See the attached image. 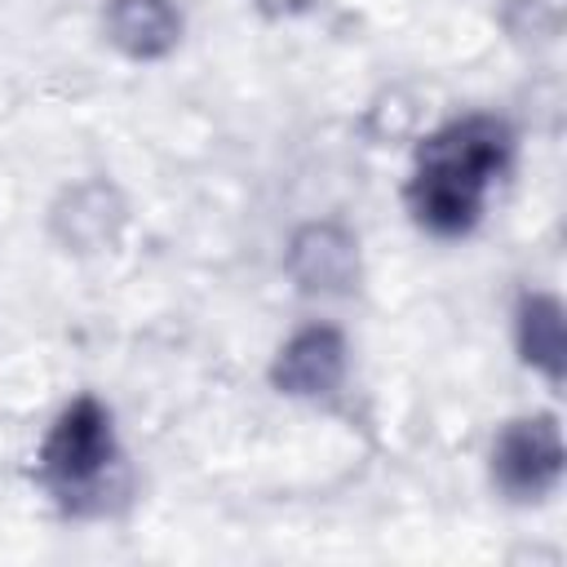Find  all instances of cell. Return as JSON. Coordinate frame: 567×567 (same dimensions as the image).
<instances>
[{"mask_svg":"<svg viewBox=\"0 0 567 567\" xmlns=\"http://www.w3.org/2000/svg\"><path fill=\"white\" fill-rule=\"evenodd\" d=\"M106 35L128 58H159L177 44L182 18L168 0H111L106 4Z\"/></svg>","mask_w":567,"mask_h":567,"instance_id":"cell-6","label":"cell"},{"mask_svg":"<svg viewBox=\"0 0 567 567\" xmlns=\"http://www.w3.org/2000/svg\"><path fill=\"white\" fill-rule=\"evenodd\" d=\"M505 155H509V133L501 120H487V115L456 120L434 137H425L416 155V177L408 190L416 221L439 235L470 230L478 217L483 190L505 168Z\"/></svg>","mask_w":567,"mask_h":567,"instance_id":"cell-1","label":"cell"},{"mask_svg":"<svg viewBox=\"0 0 567 567\" xmlns=\"http://www.w3.org/2000/svg\"><path fill=\"white\" fill-rule=\"evenodd\" d=\"M120 221H124V204H120V195H115L111 186H102V182L75 186V190L58 204V213H53L58 239L71 244V248H80V252L111 244L115 230H120Z\"/></svg>","mask_w":567,"mask_h":567,"instance_id":"cell-7","label":"cell"},{"mask_svg":"<svg viewBox=\"0 0 567 567\" xmlns=\"http://www.w3.org/2000/svg\"><path fill=\"white\" fill-rule=\"evenodd\" d=\"M346 377V341L332 328H301L275 359V385L284 394H332Z\"/></svg>","mask_w":567,"mask_h":567,"instance_id":"cell-5","label":"cell"},{"mask_svg":"<svg viewBox=\"0 0 567 567\" xmlns=\"http://www.w3.org/2000/svg\"><path fill=\"white\" fill-rule=\"evenodd\" d=\"M288 275L297 279L301 292H319V297L346 292L354 284V275H359L354 239L332 221L301 226L292 235V244H288Z\"/></svg>","mask_w":567,"mask_h":567,"instance_id":"cell-4","label":"cell"},{"mask_svg":"<svg viewBox=\"0 0 567 567\" xmlns=\"http://www.w3.org/2000/svg\"><path fill=\"white\" fill-rule=\"evenodd\" d=\"M518 346H523V359L532 368H540L549 377H563L567 341H563V310H558V301H549V297L523 301V310H518Z\"/></svg>","mask_w":567,"mask_h":567,"instance_id":"cell-8","label":"cell"},{"mask_svg":"<svg viewBox=\"0 0 567 567\" xmlns=\"http://www.w3.org/2000/svg\"><path fill=\"white\" fill-rule=\"evenodd\" d=\"M111 416L97 399H75L44 439V478L58 492L97 487L111 465Z\"/></svg>","mask_w":567,"mask_h":567,"instance_id":"cell-2","label":"cell"},{"mask_svg":"<svg viewBox=\"0 0 567 567\" xmlns=\"http://www.w3.org/2000/svg\"><path fill=\"white\" fill-rule=\"evenodd\" d=\"M266 13H297V9H306V0H257Z\"/></svg>","mask_w":567,"mask_h":567,"instance_id":"cell-9","label":"cell"},{"mask_svg":"<svg viewBox=\"0 0 567 567\" xmlns=\"http://www.w3.org/2000/svg\"><path fill=\"white\" fill-rule=\"evenodd\" d=\"M496 483L514 496H540L563 474V439L549 416H527L501 430L492 452Z\"/></svg>","mask_w":567,"mask_h":567,"instance_id":"cell-3","label":"cell"}]
</instances>
